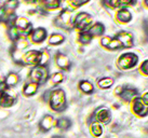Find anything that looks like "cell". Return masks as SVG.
<instances>
[{"mask_svg": "<svg viewBox=\"0 0 148 138\" xmlns=\"http://www.w3.org/2000/svg\"><path fill=\"white\" fill-rule=\"evenodd\" d=\"M79 87H80V89L82 91L83 93L86 94H91L93 92V89H94L93 84L89 81H81L80 84H79Z\"/></svg>", "mask_w": 148, "mask_h": 138, "instance_id": "19", "label": "cell"}, {"mask_svg": "<svg viewBox=\"0 0 148 138\" xmlns=\"http://www.w3.org/2000/svg\"><path fill=\"white\" fill-rule=\"evenodd\" d=\"M137 94L135 89H132V87H124L122 89V91L120 92V96L121 98L125 100V102H131L133 98L135 97V95Z\"/></svg>", "mask_w": 148, "mask_h": 138, "instance_id": "14", "label": "cell"}, {"mask_svg": "<svg viewBox=\"0 0 148 138\" xmlns=\"http://www.w3.org/2000/svg\"><path fill=\"white\" fill-rule=\"evenodd\" d=\"M47 38V30L42 27H39V28L35 29L32 33V40L35 43H40Z\"/></svg>", "mask_w": 148, "mask_h": 138, "instance_id": "12", "label": "cell"}, {"mask_svg": "<svg viewBox=\"0 0 148 138\" xmlns=\"http://www.w3.org/2000/svg\"><path fill=\"white\" fill-rule=\"evenodd\" d=\"M18 5V2L17 1H7V2H4L3 3V9H7L9 11H13L14 12V10L16 9V7Z\"/></svg>", "mask_w": 148, "mask_h": 138, "instance_id": "27", "label": "cell"}, {"mask_svg": "<svg viewBox=\"0 0 148 138\" xmlns=\"http://www.w3.org/2000/svg\"><path fill=\"white\" fill-rule=\"evenodd\" d=\"M45 4L48 9H58L61 5V2L58 0H49V1H45Z\"/></svg>", "mask_w": 148, "mask_h": 138, "instance_id": "28", "label": "cell"}, {"mask_svg": "<svg viewBox=\"0 0 148 138\" xmlns=\"http://www.w3.org/2000/svg\"><path fill=\"white\" fill-rule=\"evenodd\" d=\"M95 119L96 122H99V124L103 123V124H108L111 120V114L110 111L107 109V108H101L95 112Z\"/></svg>", "mask_w": 148, "mask_h": 138, "instance_id": "10", "label": "cell"}, {"mask_svg": "<svg viewBox=\"0 0 148 138\" xmlns=\"http://www.w3.org/2000/svg\"><path fill=\"white\" fill-rule=\"evenodd\" d=\"M92 23V16L88 13H79L74 20V26L77 27L79 30H82L83 33L86 30H89Z\"/></svg>", "mask_w": 148, "mask_h": 138, "instance_id": "4", "label": "cell"}, {"mask_svg": "<svg viewBox=\"0 0 148 138\" xmlns=\"http://www.w3.org/2000/svg\"><path fill=\"white\" fill-rule=\"evenodd\" d=\"M54 125H55L54 118L52 117V115H50V114L45 115L43 119L41 120V122H40V128H41L42 130H45V132L51 130Z\"/></svg>", "mask_w": 148, "mask_h": 138, "instance_id": "13", "label": "cell"}, {"mask_svg": "<svg viewBox=\"0 0 148 138\" xmlns=\"http://www.w3.org/2000/svg\"><path fill=\"white\" fill-rule=\"evenodd\" d=\"M91 132H92V134L94 135L95 137H99V136L103 134V127H102V125L99 124V122L94 121L91 124Z\"/></svg>", "mask_w": 148, "mask_h": 138, "instance_id": "20", "label": "cell"}, {"mask_svg": "<svg viewBox=\"0 0 148 138\" xmlns=\"http://www.w3.org/2000/svg\"><path fill=\"white\" fill-rule=\"evenodd\" d=\"M55 23L63 28H69L71 26H74V20L71 17L69 10H64L62 13L58 15V20H55Z\"/></svg>", "mask_w": 148, "mask_h": 138, "instance_id": "6", "label": "cell"}, {"mask_svg": "<svg viewBox=\"0 0 148 138\" xmlns=\"http://www.w3.org/2000/svg\"><path fill=\"white\" fill-rule=\"evenodd\" d=\"M49 59H50L49 53L47 52V51H42L41 52V59H40V64H39V65L45 66V64L47 63V61H49Z\"/></svg>", "mask_w": 148, "mask_h": 138, "instance_id": "31", "label": "cell"}, {"mask_svg": "<svg viewBox=\"0 0 148 138\" xmlns=\"http://www.w3.org/2000/svg\"><path fill=\"white\" fill-rule=\"evenodd\" d=\"M111 38L110 37H104L103 39H102V44L104 45V46H108V44H109V42H110Z\"/></svg>", "mask_w": 148, "mask_h": 138, "instance_id": "33", "label": "cell"}, {"mask_svg": "<svg viewBox=\"0 0 148 138\" xmlns=\"http://www.w3.org/2000/svg\"><path fill=\"white\" fill-rule=\"evenodd\" d=\"M140 69H142V72L144 73V74H147V72H148V61H144V64L142 65Z\"/></svg>", "mask_w": 148, "mask_h": 138, "instance_id": "32", "label": "cell"}, {"mask_svg": "<svg viewBox=\"0 0 148 138\" xmlns=\"http://www.w3.org/2000/svg\"><path fill=\"white\" fill-rule=\"evenodd\" d=\"M104 31H105V27H104L103 24H101V23H96L95 25H93L92 27H90L89 29V33H90L91 36L93 35V36H101V35H103Z\"/></svg>", "mask_w": 148, "mask_h": 138, "instance_id": "18", "label": "cell"}, {"mask_svg": "<svg viewBox=\"0 0 148 138\" xmlns=\"http://www.w3.org/2000/svg\"><path fill=\"white\" fill-rule=\"evenodd\" d=\"M63 80H64V76H63L62 72L54 73L53 76H52V78H51V81H52V83H54V84H58V83L62 82Z\"/></svg>", "mask_w": 148, "mask_h": 138, "instance_id": "29", "label": "cell"}, {"mask_svg": "<svg viewBox=\"0 0 148 138\" xmlns=\"http://www.w3.org/2000/svg\"><path fill=\"white\" fill-rule=\"evenodd\" d=\"M55 125L58 126L60 130H68L70 127V125H71V123H70L69 119L61 118L58 120V122L55 123Z\"/></svg>", "mask_w": 148, "mask_h": 138, "instance_id": "22", "label": "cell"}, {"mask_svg": "<svg viewBox=\"0 0 148 138\" xmlns=\"http://www.w3.org/2000/svg\"><path fill=\"white\" fill-rule=\"evenodd\" d=\"M16 43H15V46H16L17 50H24L26 49V48H28L29 46V43L27 40H25V39H22V38H20L17 41H15Z\"/></svg>", "mask_w": 148, "mask_h": 138, "instance_id": "26", "label": "cell"}, {"mask_svg": "<svg viewBox=\"0 0 148 138\" xmlns=\"http://www.w3.org/2000/svg\"><path fill=\"white\" fill-rule=\"evenodd\" d=\"M138 57L134 53H125L122 54L118 59V67L122 70H129L131 68H134L137 65Z\"/></svg>", "mask_w": 148, "mask_h": 138, "instance_id": "2", "label": "cell"}, {"mask_svg": "<svg viewBox=\"0 0 148 138\" xmlns=\"http://www.w3.org/2000/svg\"><path fill=\"white\" fill-rule=\"evenodd\" d=\"M55 61H56V64L60 68L62 69H69L70 67V61L69 58L66 56L65 54H63V53H58L56 54V56H55Z\"/></svg>", "mask_w": 148, "mask_h": 138, "instance_id": "11", "label": "cell"}, {"mask_svg": "<svg viewBox=\"0 0 148 138\" xmlns=\"http://www.w3.org/2000/svg\"><path fill=\"white\" fill-rule=\"evenodd\" d=\"M15 100H16V95L11 89H9V87L3 93L0 94V106L2 107H11L14 105Z\"/></svg>", "mask_w": 148, "mask_h": 138, "instance_id": "7", "label": "cell"}, {"mask_svg": "<svg viewBox=\"0 0 148 138\" xmlns=\"http://www.w3.org/2000/svg\"><path fill=\"white\" fill-rule=\"evenodd\" d=\"M48 78H49V71H48V68L45 66L37 65L30 71V79H32V81L37 83L38 85L39 84H43L45 82H47Z\"/></svg>", "mask_w": 148, "mask_h": 138, "instance_id": "3", "label": "cell"}, {"mask_svg": "<svg viewBox=\"0 0 148 138\" xmlns=\"http://www.w3.org/2000/svg\"><path fill=\"white\" fill-rule=\"evenodd\" d=\"M38 84L37 83H35V82H30V83H27L24 87V94L26 96H33L35 94L37 93L38 91Z\"/></svg>", "mask_w": 148, "mask_h": 138, "instance_id": "17", "label": "cell"}, {"mask_svg": "<svg viewBox=\"0 0 148 138\" xmlns=\"http://www.w3.org/2000/svg\"><path fill=\"white\" fill-rule=\"evenodd\" d=\"M52 138H64V137H62V136H53Z\"/></svg>", "mask_w": 148, "mask_h": 138, "instance_id": "35", "label": "cell"}, {"mask_svg": "<svg viewBox=\"0 0 148 138\" xmlns=\"http://www.w3.org/2000/svg\"><path fill=\"white\" fill-rule=\"evenodd\" d=\"M91 40H92V36H91L89 33H80V36H79V41L83 43V44H88V43H90Z\"/></svg>", "mask_w": 148, "mask_h": 138, "instance_id": "25", "label": "cell"}, {"mask_svg": "<svg viewBox=\"0 0 148 138\" xmlns=\"http://www.w3.org/2000/svg\"><path fill=\"white\" fill-rule=\"evenodd\" d=\"M97 84L101 89H109L110 86H112L114 84V79H111V78H102L101 80H99L97 82Z\"/></svg>", "mask_w": 148, "mask_h": 138, "instance_id": "23", "label": "cell"}, {"mask_svg": "<svg viewBox=\"0 0 148 138\" xmlns=\"http://www.w3.org/2000/svg\"><path fill=\"white\" fill-rule=\"evenodd\" d=\"M9 37H10L13 41H17L21 38V31H20L14 25H13V26H10V28H9Z\"/></svg>", "mask_w": 148, "mask_h": 138, "instance_id": "24", "label": "cell"}, {"mask_svg": "<svg viewBox=\"0 0 148 138\" xmlns=\"http://www.w3.org/2000/svg\"><path fill=\"white\" fill-rule=\"evenodd\" d=\"M50 106L54 111L61 112L65 109L66 107V96L65 92L61 89H54L53 92L50 93Z\"/></svg>", "mask_w": 148, "mask_h": 138, "instance_id": "1", "label": "cell"}, {"mask_svg": "<svg viewBox=\"0 0 148 138\" xmlns=\"http://www.w3.org/2000/svg\"><path fill=\"white\" fill-rule=\"evenodd\" d=\"M148 94H145L144 98L136 97L133 102V111L140 117H146L148 112V104H147Z\"/></svg>", "mask_w": 148, "mask_h": 138, "instance_id": "5", "label": "cell"}, {"mask_svg": "<svg viewBox=\"0 0 148 138\" xmlns=\"http://www.w3.org/2000/svg\"><path fill=\"white\" fill-rule=\"evenodd\" d=\"M117 18L121 23H127V22H130L132 20V14L127 9L123 8L117 13Z\"/></svg>", "mask_w": 148, "mask_h": 138, "instance_id": "15", "label": "cell"}, {"mask_svg": "<svg viewBox=\"0 0 148 138\" xmlns=\"http://www.w3.org/2000/svg\"><path fill=\"white\" fill-rule=\"evenodd\" d=\"M116 39L119 41L123 48H131L133 45V36L127 31H120L117 33Z\"/></svg>", "mask_w": 148, "mask_h": 138, "instance_id": "9", "label": "cell"}, {"mask_svg": "<svg viewBox=\"0 0 148 138\" xmlns=\"http://www.w3.org/2000/svg\"><path fill=\"white\" fill-rule=\"evenodd\" d=\"M107 48H108V49H110V50H117V49H120V48H122V45H121V43H120L119 41H118L115 38V39H111Z\"/></svg>", "mask_w": 148, "mask_h": 138, "instance_id": "30", "label": "cell"}, {"mask_svg": "<svg viewBox=\"0 0 148 138\" xmlns=\"http://www.w3.org/2000/svg\"><path fill=\"white\" fill-rule=\"evenodd\" d=\"M88 1H76V0H74V1H71V4L74 5V7H80V5H82V4L86 3Z\"/></svg>", "mask_w": 148, "mask_h": 138, "instance_id": "34", "label": "cell"}, {"mask_svg": "<svg viewBox=\"0 0 148 138\" xmlns=\"http://www.w3.org/2000/svg\"><path fill=\"white\" fill-rule=\"evenodd\" d=\"M40 59H41V52L33 50L24 54L22 61L26 65H38L40 64Z\"/></svg>", "mask_w": 148, "mask_h": 138, "instance_id": "8", "label": "cell"}, {"mask_svg": "<svg viewBox=\"0 0 148 138\" xmlns=\"http://www.w3.org/2000/svg\"><path fill=\"white\" fill-rule=\"evenodd\" d=\"M18 81H20V77L17 76L16 73H9L8 76H7V78H5V81L4 82V84L8 86V87H13V86H15L18 83Z\"/></svg>", "mask_w": 148, "mask_h": 138, "instance_id": "16", "label": "cell"}, {"mask_svg": "<svg viewBox=\"0 0 148 138\" xmlns=\"http://www.w3.org/2000/svg\"><path fill=\"white\" fill-rule=\"evenodd\" d=\"M65 40V37L61 33H52L49 38V42L51 44H61Z\"/></svg>", "mask_w": 148, "mask_h": 138, "instance_id": "21", "label": "cell"}, {"mask_svg": "<svg viewBox=\"0 0 148 138\" xmlns=\"http://www.w3.org/2000/svg\"><path fill=\"white\" fill-rule=\"evenodd\" d=\"M0 79H1V73H0Z\"/></svg>", "mask_w": 148, "mask_h": 138, "instance_id": "36", "label": "cell"}]
</instances>
